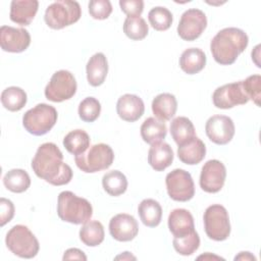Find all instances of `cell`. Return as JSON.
Returning a JSON list of instances; mask_svg holds the SVG:
<instances>
[{"mask_svg":"<svg viewBox=\"0 0 261 261\" xmlns=\"http://www.w3.org/2000/svg\"><path fill=\"white\" fill-rule=\"evenodd\" d=\"M90 136L84 129L69 132L63 139L64 148L72 155L76 156L84 153L90 147Z\"/></svg>","mask_w":261,"mask_h":261,"instance_id":"cell-29","label":"cell"},{"mask_svg":"<svg viewBox=\"0 0 261 261\" xmlns=\"http://www.w3.org/2000/svg\"><path fill=\"white\" fill-rule=\"evenodd\" d=\"M27 93L19 87H8L1 93L2 105L5 109L12 112L22 109L27 104Z\"/></svg>","mask_w":261,"mask_h":261,"instance_id":"cell-31","label":"cell"},{"mask_svg":"<svg viewBox=\"0 0 261 261\" xmlns=\"http://www.w3.org/2000/svg\"><path fill=\"white\" fill-rule=\"evenodd\" d=\"M141 137L147 144L161 142L167 134V127L164 121L155 117H148L141 125Z\"/></svg>","mask_w":261,"mask_h":261,"instance_id":"cell-25","label":"cell"},{"mask_svg":"<svg viewBox=\"0 0 261 261\" xmlns=\"http://www.w3.org/2000/svg\"><path fill=\"white\" fill-rule=\"evenodd\" d=\"M242 84L249 99H251L257 106H260L261 76L259 74L250 75L245 81H242Z\"/></svg>","mask_w":261,"mask_h":261,"instance_id":"cell-37","label":"cell"},{"mask_svg":"<svg viewBox=\"0 0 261 261\" xmlns=\"http://www.w3.org/2000/svg\"><path fill=\"white\" fill-rule=\"evenodd\" d=\"M204 228L207 237L213 241L221 242L230 234L228 212L220 204H213L204 212Z\"/></svg>","mask_w":261,"mask_h":261,"instance_id":"cell-8","label":"cell"},{"mask_svg":"<svg viewBox=\"0 0 261 261\" xmlns=\"http://www.w3.org/2000/svg\"><path fill=\"white\" fill-rule=\"evenodd\" d=\"M77 89L73 74L65 69L53 73L45 88V97L52 102H63L74 96Z\"/></svg>","mask_w":261,"mask_h":261,"instance_id":"cell-9","label":"cell"},{"mask_svg":"<svg viewBox=\"0 0 261 261\" xmlns=\"http://www.w3.org/2000/svg\"><path fill=\"white\" fill-rule=\"evenodd\" d=\"M14 216V205L13 203L5 198L0 199V225L4 226Z\"/></svg>","mask_w":261,"mask_h":261,"instance_id":"cell-40","label":"cell"},{"mask_svg":"<svg viewBox=\"0 0 261 261\" xmlns=\"http://www.w3.org/2000/svg\"><path fill=\"white\" fill-rule=\"evenodd\" d=\"M144 102L137 95L124 94L117 100L116 112L118 116L124 121H137L144 114Z\"/></svg>","mask_w":261,"mask_h":261,"instance_id":"cell-17","label":"cell"},{"mask_svg":"<svg viewBox=\"0 0 261 261\" xmlns=\"http://www.w3.org/2000/svg\"><path fill=\"white\" fill-rule=\"evenodd\" d=\"M172 245L178 254L182 256H190L198 250L200 246V237L195 230L182 238H173Z\"/></svg>","mask_w":261,"mask_h":261,"instance_id":"cell-35","label":"cell"},{"mask_svg":"<svg viewBox=\"0 0 261 261\" xmlns=\"http://www.w3.org/2000/svg\"><path fill=\"white\" fill-rule=\"evenodd\" d=\"M207 27V17L205 13L197 8L186 10L179 19L177 34L185 41H195L198 39Z\"/></svg>","mask_w":261,"mask_h":261,"instance_id":"cell-11","label":"cell"},{"mask_svg":"<svg viewBox=\"0 0 261 261\" xmlns=\"http://www.w3.org/2000/svg\"><path fill=\"white\" fill-rule=\"evenodd\" d=\"M104 227L98 220H89L80 229L81 241L89 247L99 246L104 241Z\"/></svg>","mask_w":261,"mask_h":261,"instance_id":"cell-28","label":"cell"},{"mask_svg":"<svg viewBox=\"0 0 261 261\" xmlns=\"http://www.w3.org/2000/svg\"><path fill=\"white\" fill-rule=\"evenodd\" d=\"M37 0H13L10 4V19L20 25H29L37 14Z\"/></svg>","mask_w":261,"mask_h":261,"instance_id":"cell-19","label":"cell"},{"mask_svg":"<svg viewBox=\"0 0 261 261\" xmlns=\"http://www.w3.org/2000/svg\"><path fill=\"white\" fill-rule=\"evenodd\" d=\"M149 32V27L146 20L139 17H126L123 22V33L127 38L134 41L143 40Z\"/></svg>","mask_w":261,"mask_h":261,"instance_id":"cell-33","label":"cell"},{"mask_svg":"<svg viewBox=\"0 0 261 261\" xmlns=\"http://www.w3.org/2000/svg\"><path fill=\"white\" fill-rule=\"evenodd\" d=\"M88 83L93 87L101 86L108 73V62L106 56L101 53H95L90 57L86 65Z\"/></svg>","mask_w":261,"mask_h":261,"instance_id":"cell-22","label":"cell"},{"mask_svg":"<svg viewBox=\"0 0 261 261\" xmlns=\"http://www.w3.org/2000/svg\"><path fill=\"white\" fill-rule=\"evenodd\" d=\"M177 109V101L174 95L162 93L157 95L152 101V111L159 120H170Z\"/></svg>","mask_w":261,"mask_h":261,"instance_id":"cell-23","label":"cell"},{"mask_svg":"<svg viewBox=\"0 0 261 261\" xmlns=\"http://www.w3.org/2000/svg\"><path fill=\"white\" fill-rule=\"evenodd\" d=\"M35 174L52 186L67 185L72 178V169L63 162V154L54 143L39 146L33 160Z\"/></svg>","mask_w":261,"mask_h":261,"instance_id":"cell-1","label":"cell"},{"mask_svg":"<svg viewBox=\"0 0 261 261\" xmlns=\"http://www.w3.org/2000/svg\"><path fill=\"white\" fill-rule=\"evenodd\" d=\"M63 260H84L86 261L87 260V256L85 255V253L77 249V248H70L68 250H66L64 252V255H63Z\"/></svg>","mask_w":261,"mask_h":261,"instance_id":"cell-41","label":"cell"},{"mask_svg":"<svg viewBox=\"0 0 261 261\" xmlns=\"http://www.w3.org/2000/svg\"><path fill=\"white\" fill-rule=\"evenodd\" d=\"M168 228L174 238H182L195 231L194 218L184 208L173 209L168 215Z\"/></svg>","mask_w":261,"mask_h":261,"instance_id":"cell-18","label":"cell"},{"mask_svg":"<svg viewBox=\"0 0 261 261\" xmlns=\"http://www.w3.org/2000/svg\"><path fill=\"white\" fill-rule=\"evenodd\" d=\"M115 259H122V260H124V259H128V260L134 259V260H136V257L133 256L129 252H123V254H121L119 256H116Z\"/></svg>","mask_w":261,"mask_h":261,"instance_id":"cell-43","label":"cell"},{"mask_svg":"<svg viewBox=\"0 0 261 261\" xmlns=\"http://www.w3.org/2000/svg\"><path fill=\"white\" fill-rule=\"evenodd\" d=\"M79 116L85 122L95 121L101 112V104L94 97L85 98L79 105Z\"/></svg>","mask_w":261,"mask_h":261,"instance_id":"cell-36","label":"cell"},{"mask_svg":"<svg viewBox=\"0 0 261 261\" xmlns=\"http://www.w3.org/2000/svg\"><path fill=\"white\" fill-rule=\"evenodd\" d=\"M173 161V151L165 142L152 144L148 152V163L156 171H163L171 165Z\"/></svg>","mask_w":261,"mask_h":261,"instance_id":"cell-21","label":"cell"},{"mask_svg":"<svg viewBox=\"0 0 261 261\" xmlns=\"http://www.w3.org/2000/svg\"><path fill=\"white\" fill-rule=\"evenodd\" d=\"M226 168L224 164L217 160H208L202 167L200 174V187L206 193L219 192L225 181Z\"/></svg>","mask_w":261,"mask_h":261,"instance_id":"cell-13","label":"cell"},{"mask_svg":"<svg viewBox=\"0 0 261 261\" xmlns=\"http://www.w3.org/2000/svg\"><path fill=\"white\" fill-rule=\"evenodd\" d=\"M249 100L242 81L218 87L212 95L214 106L220 109H229L237 105H244Z\"/></svg>","mask_w":261,"mask_h":261,"instance_id":"cell-12","label":"cell"},{"mask_svg":"<svg viewBox=\"0 0 261 261\" xmlns=\"http://www.w3.org/2000/svg\"><path fill=\"white\" fill-rule=\"evenodd\" d=\"M114 160L112 148L104 143L89 147L84 153L74 156L76 166L86 173H94L105 170L111 166Z\"/></svg>","mask_w":261,"mask_h":261,"instance_id":"cell-5","label":"cell"},{"mask_svg":"<svg viewBox=\"0 0 261 261\" xmlns=\"http://www.w3.org/2000/svg\"><path fill=\"white\" fill-rule=\"evenodd\" d=\"M234 260H256V258L250 252H241L234 257Z\"/></svg>","mask_w":261,"mask_h":261,"instance_id":"cell-42","label":"cell"},{"mask_svg":"<svg viewBox=\"0 0 261 261\" xmlns=\"http://www.w3.org/2000/svg\"><path fill=\"white\" fill-rule=\"evenodd\" d=\"M31 44L30 33L22 28L2 25L0 28V46L5 52L20 53Z\"/></svg>","mask_w":261,"mask_h":261,"instance_id":"cell-15","label":"cell"},{"mask_svg":"<svg viewBox=\"0 0 261 261\" xmlns=\"http://www.w3.org/2000/svg\"><path fill=\"white\" fill-rule=\"evenodd\" d=\"M3 184L12 193H23L31 186L29 173L20 168L10 169L3 177Z\"/></svg>","mask_w":261,"mask_h":261,"instance_id":"cell-30","label":"cell"},{"mask_svg":"<svg viewBox=\"0 0 261 261\" xmlns=\"http://www.w3.org/2000/svg\"><path fill=\"white\" fill-rule=\"evenodd\" d=\"M148 19L154 30L163 32L170 28L173 17L172 13L167 8L162 6H156L149 11Z\"/></svg>","mask_w":261,"mask_h":261,"instance_id":"cell-34","label":"cell"},{"mask_svg":"<svg viewBox=\"0 0 261 261\" xmlns=\"http://www.w3.org/2000/svg\"><path fill=\"white\" fill-rule=\"evenodd\" d=\"M109 232L118 242H129L137 237L139 224L133 215L119 213L110 219Z\"/></svg>","mask_w":261,"mask_h":261,"instance_id":"cell-16","label":"cell"},{"mask_svg":"<svg viewBox=\"0 0 261 261\" xmlns=\"http://www.w3.org/2000/svg\"><path fill=\"white\" fill-rule=\"evenodd\" d=\"M89 13L95 19H106L112 12V5L109 0H91L89 2Z\"/></svg>","mask_w":261,"mask_h":261,"instance_id":"cell-38","label":"cell"},{"mask_svg":"<svg viewBox=\"0 0 261 261\" xmlns=\"http://www.w3.org/2000/svg\"><path fill=\"white\" fill-rule=\"evenodd\" d=\"M138 213L142 222L148 227H156L161 222L162 208L154 199L143 200L139 204Z\"/></svg>","mask_w":261,"mask_h":261,"instance_id":"cell-26","label":"cell"},{"mask_svg":"<svg viewBox=\"0 0 261 261\" xmlns=\"http://www.w3.org/2000/svg\"><path fill=\"white\" fill-rule=\"evenodd\" d=\"M206 65V55L199 48L186 49L179 57V66L188 74L200 72Z\"/></svg>","mask_w":261,"mask_h":261,"instance_id":"cell-24","label":"cell"},{"mask_svg":"<svg viewBox=\"0 0 261 261\" xmlns=\"http://www.w3.org/2000/svg\"><path fill=\"white\" fill-rule=\"evenodd\" d=\"M57 110L46 103L37 104L22 116V125L34 136H43L49 133L57 121Z\"/></svg>","mask_w":261,"mask_h":261,"instance_id":"cell-6","label":"cell"},{"mask_svg":"<svg viewBox=\"0 0 261 261\" xmlns=\"http://www.w3.org/2000/svg\"><path fill=\"white\" fill-rule=\"evenodd\" d=\"M168 196L177 202L190 201L195 195V185L190 172L175 168L165 177Z\"/></svg>","mask_w":261,"mask_h":261,"instance_id":"cell-10","label":"cell"},{"mask_svg":"<svg viewBox=\"0 0 261 261\" xmlns=\"http://www.w3.org/2000/svg\"><path fill=\"white\" fill-rule=\"evenodd\" d=\"M57 214L62 221L84 224L91 219L93 207L87 199L77 197L70 191H63L58 196Z\"/></svg>","mask_w":261,"mask_h":261,"instance_id":"cell-3","label":"cell"},{"mask_svg":"<svg viewBox=\"0 0 261 261\" xmlns=\"http://www.w3.org/2000/svg\"><path fill=\"white\" fill-rule=\"evenodd\" d=\"M82 16V8L76 1L59 0L50 4L45 11L46 24L53 30H60L76 22Z\"/></svg>","mask_w":261,"mask_h":261,"instance_id":"cell-7","label":"cell"},{"mask_svg":"<svg viewBox=\"0 0 261 261\" xmlns=\"http://www.w3.org/2000/svg\"><path fill=\"white\" fill-rule=\"evenodd\" d=\"M170 135L177 146H179L196 137L195 126L188 117H175L170 122Z\"/></svg>","mask_w":261,"mask_h":261,"instance_id":"cell-27","label":"cell"},{"mask_svg":"<svg viewBox=\"0 0 261 261\" xmlns=\"http://www.w3.org/2000/svg\"><path fill=\"white\" fill-rule=\"evenodd\" d=\"M234 123L226 115H213L205 124L208 139L216 145H226L234 136Z\"/></svg>","mask_w":261,"mask_h":261,"instance_id":"cell-14","label":"cell"},{"mask_svg":"<svg viewBox=\"0 0 261 261\" xmlns=\"http://www.w3.org/2000/svg\"><path fill=\"white\" fill-rule=\"evenodd\" d=\"M206 155V147L204 142L198 137L187 141L177 148V156L179 160L188 165L200 163Z\"/></svg>","mask_w":261,"mask_h":261,"instance_id":"cell-20","label":"cell"},{"mask_svg":"<svg viewBox=\"0 0 261 261\" xmlns=\"http://www.w3.org/2000/svg\"><path fill=\"white\" fill-rule=\"evenodd\" d=\"M5 244L11 253L24 259L34 258L40 249L39 241L35 234L22 224H16L8 230Z\"/></svg>","mask_w":261,"mask_h":261,"instance_id":"cell-4","label":"cell"},{"mask_svg":"<svg viewBox=\"0 0 261 261\" xmlns=\"http://www.w3.org/2000/svg\"><path fill=\"white\" fill-rule=\"evenodd\" d=\"M102 186L107 194L113 197L122 195L127 189V179L119 170L106 172L102 177Z\"/></svg>","mask_w":261,"mask_h":261,"instance_id":"cell-32","label":"cell"},{"mask_svg":"<svg viewBox=\"0 0 261 261\" xmlns=\"http://www.w3.org/2000/svg\"><path fill=\"white\" fill-rule=\"evenodd\" d=\"M119 6L128 17H139L143 12L144 2L142 0H120Z\"/></svg>","mask_w":261,"mask_h":261,"instance_id":"cell-39","label":"cell"},{"mask_svg":"<svg viewBox=\"0 0 261 261\" xmlns=\"http://www.w3.org/2000/svg\"><path fill=\"white\" fill-rule=\"evenodd\" d=\"M248 43V35L243 30L238 28H225L213 37L210 43V50L217 63L229 65L245 51Z\"/></svg>","mask_w":261,"mask_h":261,"instance_id":"cell-2","label":"cell"}]
</instances>
